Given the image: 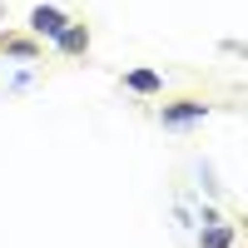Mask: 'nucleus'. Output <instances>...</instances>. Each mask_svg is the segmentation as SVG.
I'll list each match as a JSON object with an SVG mask.
<instances>
[{
  "label": "nucleus",
  "mask_w": 248,
  "mask_h": 248,
  "mask_svg": "<svg viewBox=\"0 0 248 248\" xmlns=\"http://www.w3.org/2000/svg\"><path fill=\"white\" fill-rule=\"evenodd\" d=\"M0 50H5V55H15V60H35L40 50H35V40H15V35H5V40H0Z\"/></svg>",
  "instance_id": "6"
},
{
  "label": "nucleus",
  "mask_w": 248,
  "mask_h": 248,
  "mask_svg": "<svg viewBox=\"0 0 248 248\" xmlns=\"http://www.w3.org/2000/svg\"><path fill=\"white\" fill-rule=\"evenodd\" d=\"M55 50H60V55H85V50H90V30L70 20V25H65V35L55 40Z\"/></svg>",
  "instance_id": "4"
},
{
  "label": "nucleus",
  "mask_w": 248,
  "mask_h": 248,
  "mask_svg": "<svg viewBox=\"0 0 248 248\" xmlns=\"http://www.w3.org/2000/svg\"><path fill=\"white\" fill-rule=\"evenodd\" d=\"M124 90H134V94H159V90H164V75H159V70H129V75H124Z\"/></svg>",
  "instance_id": "5"
},
{
  "label": "nucleus",
  "mask_w": 248,
  "mask_h": 248,
  "mask_svg": "<svg viewBox=\"0 0 248 248\" xmlns=\"http://www.w3.org/2000/svg\"><path fill=\"white\" fill-rule=\"evenodd\" d=\"M65 25H70V15L55 10V5H35V10H30V30H35L40 40H60Z\"/></svg>",
  "instance_id": "2"
},
{
  "label": "nucleus",
  "mask_w": 248,
  "mask_h": 248,
  "mask_svg": "<svg viewBox=\"0 0 248 248\" xmlns=\"http://www.w3.org/2000/svg\"><path fill=\"white\" fill-rule=\"evenodd\" d=\"M238 243V229L229 218H214V223H199V248H233Z\"/></svg>",
  "instance_id": "3"
},
{
  "label": "nucleus",
  "mask_w": 248,
  "mask_h": 248,
  "mask_svg": "<svg viewBox=\"0 0 248 248\" xmlns=\"http://www.w3.org/2000/svg\"><path fill=\"white\" fill-rule=\"evenodd\" d=\"M214 114V105H203V99H174V105L159 109V124L164 129H189V124H203Z\"/></svg>",
  "instance_id": "1"
}]
</instances>
